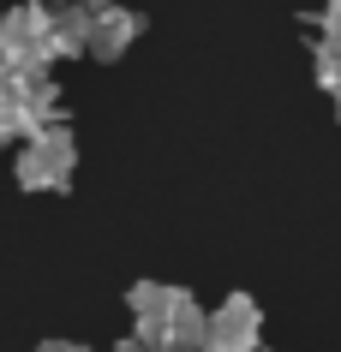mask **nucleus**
I'll return each instance as SVG.
<instances>
[{"mask_svg":"<svg viewBox=\"0 0 341 352\" xmlns=\"http://www.w3.org/2000/svg\"><path fill=\"white\" fill-rule=\"evenodd\" d=\"M258 334H264V311L246 293H234L216 311H204V340H198V352H258Z\"/></svg>","mask_w":341,"mask_h":352,"instance_id":"3","label":"nucleus"},{"mask_svg":"<svg viewBox=\"0 0 341 352\" xmlns=\"http://www.w3.org/2000/svg\"><path fill=\"white\" fill-rule=\"evenodd\" d=\"M48 36V0H19L0 12V66H48L42 60Z\"/></svg>","mask_w":341,"mask_h":352,"instance_id":"4","label":"nucleus"},{"mask_svg":"<svg viewBox=\"0 0 341 352\" xmlns=\"http://www.w3.org/2000/svg\"><path fill=\"white\" fill-rule=\"evenodd\" d=\"M30 131H37V126H30V113L0 90V144H6V138H30Z\"/></svg>","mask_w":341,"mask_h":352,"instance_id":"7","label":"nucleus"},{"mask_svg":"<svg viewBox=\"0 0 341 352\" xmlns=\"http://www.w3.org/2000/svg\"><path fill=\"white\" fill-rule=\"evenodd\" d=\"M318 30H323L329 42H341V0H329V6L318 12Z\"/></svg>","mask_w":341,"mask_h":352,"instance_id":"8","label":"nucleus"},{"mask_svg":"<svg viewBox=\"0 0 341 352\" xmlns=\"http://www.w3.org/2000/svg\"><path fill=\"white\" fill-rule=\"evenodd\" d=\"M114 352H156V346H150V340H144V334H126V340H120V346H114Z\"/></svg>","mask_w":341,"mask_h":352,"instance_id":"9","label":"nucleus"},{"mask_svg":"<svg viewBox=\"0 0 341 352\" xmlns=\"http://www.w3.org/2000/svg\"><path fill=\"white\" fill-rule=\"evenodd\" d=\"M318 84L341 102V42H329V36L318 42Z\"/></svg>","mask_w":341,"mask_h":352,"instance_id":"6","label":"nucleus"},{"mask_svg":"<svg viewBox=\"0 0 341 352\" xmlns=\"http://www.w3.org/2000/svg\"><path fill=\"white\" fill-rule=\"evenodd\" d=\"M72 173V138L60 126H37L19 149V186L24 191H54Z\"/></svg>","mask_w":341,"mask_h":352,"instance_id":"2","label":"nucleus"},{"mask_svg":"<svg viewBox=\"0 0 341 352\" xmlns=\"http://www.w3.org/2000/svg\"><path fill=\"white\" fill-rule=\"evenodd\" d=\"M138 36V12H126V6H90V30H84V48H90L96 60H120V48Z\"/></svg>","mask_w":341,"mask_h":352,"instance_id":"5","label":"nucleus"},{"mask_svg":"<svg viewBox=\"0 0 341 352\" xmlns=\"http://www.w3.org/2000/svg\"><path fill=\"white\" fill-rule=\"evenodd\" d=\"M78 6H108V0H78Z\"/></svg>","mask_w":341,"mask_h":352,"instance_id":"11","label":"nucleus"},{"mask_svg":"<svg viewBox=\"0 0 341 352\" xmlns=\"http://www.w3.org/2000/svg\"><path fill=\"white\" fill-rule=\"evenodd\" d=\"M132 334H144L156 352H198V340H204V305L192 293H180L174 287L168 305L156 316H144V322H132Z\"/></svg>","mask_w":341,"mask_h":352,"instance_id":"1","label":"nucleus"},{"mask_svg":"<svg viewBox=\"0 0 341 352\" xmlns=\"http://www.w3.org/2000/svg\"><path fill=\"white\" fill-rule=\"evenodd\" d=\"M42 352H90V346H72V340H42Z\"/></svg>","mask_w":341,"mask_h":352,"instance_id":"10","label":"nucleus"}]
</instances>
